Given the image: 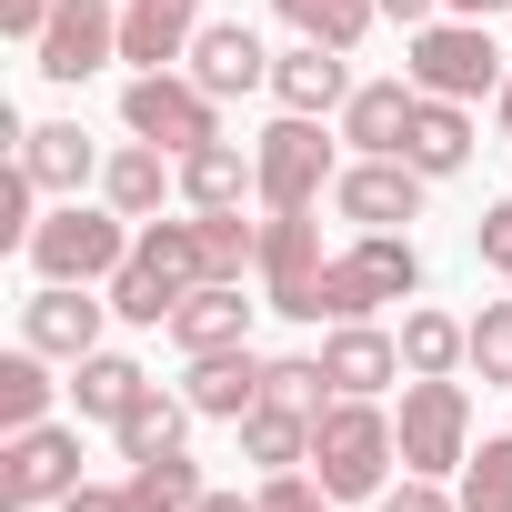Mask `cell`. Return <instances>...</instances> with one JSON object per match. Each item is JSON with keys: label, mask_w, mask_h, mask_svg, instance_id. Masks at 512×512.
<instances>
[{"label": "cell", "mask_w": 512, "mask_h": 512, "mask_svg": "<svg viewBox=\"0 0 512 512\" xmlns=\"http://www.w3.org/2000/svg\"><path fill=\"white\" fill-rule=\"evenodd\" d=\"M392 462H402V432H392L382 402L332 392V402L312 412V482H322L332 502H372V492H392Z\"/></svg>", "instance_id": "obj_1"}, {"label": "cell", "mask_w": 512, "mask_h": 512, "mask_svg": "<svg viewBox=\"0 0 512 512\" xmlns=\"http://www.w3.org/2000/svg\"><path fill=\"white\" fill-rule=\"evenodd\" d=\"M131 241H141V221H121L111 201H101V211H91V201H61V211H41V231H31L21 251H31L41 282H111V272L131 262Z\"/></svg>", "instance_id": "obj_2"}, {"label": "cell", "mask_w": 512, "mask_h": 512, "mask_svg": "<svg viewBox=\"0 0 512 512\" xmlns=\"http://www.w3.org/2000/svg\"><path fill=\"white\" fill-rule=\"evenodd\" d=\"M392 432H402V472H432V482H452V472L472 462V392H462L452 372H412V382H402V412H392Z\"/></svg>", "instance_id": "obj_3"}, {"label": "cell", "mask_w": 512, "mask_h": 512, "mask_svg": "<svg viewBox=\"0 0 512 512\" xmlns=\"http://www.w3.org/2000/svg\"><path fill=\"white\" fill-rule=\"evenodd\" d=\"M412 292H422V251L402 231H362L322 272V322H372L382 302H412Z\"/></svg>", "instance_id": "obj_4"}, {"label": "cell", "mask_w": 512, "mask_h": 512, "mask_svg": "<svg viewBox=\"0 0 512 512\" xmlns=\"http://www.w3.org/2000/svg\"><path fill=\"white\" fill-rule=\"evenodd\" d=\"M402 71H412V91L422 101H482V91H502V51H492V31L482 21H422L412 31V51H402Z\"/></svg>", "instance_id": "obj_5"}, {"label": "cell", "mask_w": 512, "mask_h": 512, "mask_svg": "<svg viewBox=\"0 0 512 512\" xmlns=\"http://www.w3.org/2000/svg\"><path fill=\"white\" fill-rule=\"evenodd\" d=\"M251 171H262V211H312L342 171H332V131L312 111H282L262 141H251Z\"/></svg>", "instance_id": "obj_6"}, {"label": "cell", "mask_w": 512, "mask_h": 512, "mask_svg": "<svg viewBox=\"0 0 512 512\" xmlns=\"http://www.w3.org/2000/svg\"><path fill=\"white\" fill-rule=\"evenodd\" d=\"M121 121H131V141H161L171 161L201 151V141H221V101H211L191 71H141V81L121 91Z\"/></svg>", "instance_id": "obj_7"}, {"label": "cell", "mask_w": 512, "mask_h": 512, "mask_svg": "<svg viewBox=\"0 0 512 512\" xmlns=\"http://www.w3.org/2000/svg\"><path fill=\"white\" fill-rule=\"evenodd\" d=\"M322 221L312 211H272L262 221V302L282 322H322Z\"/></svg>", "instance_id": "obj_8"}, {"label": "cell", "mask_w": 512, "mask_h": 512, "mask_svg": "<svg viewBox=\"0 0 512 512\" xmlns=\"http://www.w3.org/2000/svg\"><path fill=\"white\" fill-rule=\"evenodd\" d=\"M81 492V432L61 422H31L0 442V512H41V502H71Z\"/></svg>", "instance_id": "obj_9"}, {"label": "cell", "mask_w": 512, "mask_h": 512, "mask_svg": "<svg viewBox=\"0 0 512 512\" xmlns=\"http://www.w3.org/2000/svg\"><path fill=\"white\" fill-rule=\"evenodd\" d=\"M101 61H121V11H111V0H61L51 31L31 41V71L61 81V91H81Z\"/></svg>", "instance_id": "obj_10"}, {"label": "cell", "mask_w": 512, "mask_h": 512, "mask_svg": "<svg viewBox=\"0 0 512 512\" xmlns=\"http://www.w3.org/2000/svg\"><path fill=\"white\" fill-rule=\"evenodd\" d=\"M101 322H111V302H91V282H41L21 302V342L51 352V362H91L101 352Z\"/></svg>", "instance_id": "obj_11"}, {"label": "cell", "mask_w": 512, "mask_h": 512, "mask_svg": "<svg viewBox=\"0 0 512 512\" xmlns=\"http://www.w3.org/2000/svg\"><path fill=\"white\" fill-rule=\"evenodd\" d=\"M181 392H191V412H201V422H241L251 402L272 392V362L251 352V342H231V352H191Z\"/></svg>", "instance_id": "obj_12"}, {"label": "cell", "mask_w": 512, "mask_h": 512, "mask_svg": "<svg viewBox=\"0 0 512 512\" xmlns=\"http://www.w3.org/2000/svg\"><path fill=\"white\" fill-rule=\"evenodd\" d=\"M412 111H422L412 71H392V81H352V101H342V141H352V151H372V161H402Z\"/></svg>", "instance_id": "obj_13"}, {"label": "cell", "mask_w": 512, "mask_h": 512, "mask_svg": "<svg viewBox=\"0 0 512 512\" xmlns=\"http://www.w3.org/2000/svg\"><path fill=\"white\" fill-rule=\"evenodd\" d=\"M332 201H342V221H362V231H392V221H422V171L412 161H352L342 181H332Z\"/></svg>", "instance_id": "obj_14"}, {"label": "cell", "mask_w": 512, "mask_h": 512, "mask_svg": "<svg viewBox=\"0 0 512 512\" xmlns=\"http://www.w3.org/2000/svg\"><path fill=\"white\" fill-rule=\"evenodd\" d=\"M191 81H201L211 101L262 91V81H272V51H262V31H251V21H201V41H191Z\"/></svg>", "instance_id": "obj_15"}, {"label": "cell", "mask_w": 512, "mask_h": 512, "mask_svg": "<svg viewBox=\"0 0 512 512\" xmlns=\"http://www.w3.org/2000/svg\"><path fill=\"white\" fill-rule=\"evenodd\" d=\"M171 191H181V161H171L161 141H121V151L101 161V201H111L121 221H161Z\"/></svg>", "instance_id": "obj_16"}, {"label": "cell", "mask_w": 512, "mask_h": 512, "mask_svg": "<svg viewBox=\"0 0 512 512\" xmlns=\"http://www.w3.org/2000/svg\"><path fill=\"white\" fill-rule=\"evenodd\" d=\"M322 372H332V392H392V382H412L402 372V332H372V322H332V342H322Z\"/></svg>", "instance_id": "obj_17"}, {"label": "cell", "mask_w": 512, "mask_h": 512, "mask_svg": "<svg viewBox=\"0 0 512 512\" xmlns=\"http://www.w3.org/2000/svg\"><path fill=\"white\" fill-rule=\"evenodd\" d=\"M191 41H201V0H131L121 11V61H141V71L191 61Z\"/></svg>", "instance_id": "obj_18"}, {"label": "cell", "mask_w": 512, "mask_h": 512, "mask_svg": "<svg viewBox=\"0 0 512 512\" xmlns=\"http://www.w3.org/2000/svg\"><path fill=\"white\" fill-rule=\"evenodd\" d=\"M181 201L191 211H241V201H262V171H251L241 141H201V151H181Z\"/></svg>", "instance_id": "obj_19"}, {"label": "cell", "mask_w": 512, "mask_h": 512, "mask_svg": "<svg viewBox=\"0 0 512 512\" xmlns=\"http://www.w3.org/2000/svg\"><path fill=\"white\" fill-rule=\"evenodd\" d=\"M231 342H251V302H241V282H201L171 312V352L191 362V352H231Z\"/></svg>", "instance_id": "obj_20"}, {"label": "cell", "mask_w": 512, "mask_h": 512, "mask_svg": "<svg viewBox=\"0 0 512 512\" xmlns=\"http://www.w3.org/2000/svg\"><path fill=\"white\" fill-rule=\"evenodd\" d=\"M342 61H352V51H322V41L282 51V61H272L282 111H312V121H322V111H342V101H352V71H342Z\"/></svg>", "instance_id": "obj_21"}, {"label": "cell", "mask_w": 512, "mask_h": 512, "mask_svg": "<svg viewBox=\"0 0 512 512\" xmlns=\"http://www.w3.org/2000/svg\"><path fill=\"white\" fill-rule=\"evenodd\" d=\"M101 292H111V322H131V332H171V312L191 302V292H181L161 262H141V241H131V262H121Z\"/></svg>", "instance_id": "obj_22"}, {"label": "cell", "mask_w": 512, "mask_h": 512, "mask_svg": "<svg viewBox=\"0 0 512 512\" xmlns=\"http://www.w3.org/2000/svg\"><path fill=\"white\" fill-rule=\"evenodd\" d=\"M191 422H201V412H191V392H161V382H151V392L111 422V442H121V462H161V452H181V432H191Z\"/></svg>", "instance_id": "obj_23"}, {"label": "cell", "mask_w": 512, "mask_h": 512, "mask_svg": "<svg viewBox=\"0 0 512 512\" xmlns=\"http://www.w3.org/2000/svg\"><path fill=\"white\" fill-rule=\"evenodd\" d=\"M402 161H412L422 181L462 171V161H472V101H422V111H412V141H402Z\"/></svg>", "instance_id": "obj_24"}, {"label": "cell", "mask_w": 512, "mask_h": 512, "mask_svg": "<svg viewBox=\"0 0 512 512\" xmlns=\"http://www.w3.org/2000/svg\"><path fill=\"white\" fill-rule=\"evenodd\" d=\"M21 161H31L41 191H81V181L101 171V151H91L81 121H41V131H21Z\"/></svg>", "instance_id": "obj_25"}, {"label": "cell", "mask_w": 512, "mask_h": 512, "mask_svg": "<svg viewBox=\"0 0 512 512\" xmlns=\"http://www.w3.org/2000/svg\"><path fill=\"white\" fill-rule=\"evenodd\" d=\"M141 392H151V372H141L131 352H91V362H71V402H81V422H121Z\"/></svg>", "instance_id": "obj_26"}, {"label": "cell", "mask_w": 512, "mask_h": 512, "mask_svg": "<svg viewBox=\"0 0 512 512\" xmlns=\"http://www.w3.org/2000/svg\"><path fill=\"white\" fill-rule=\"evenodd\" d=\"M241 452L262 462V472H302V462H312V412H292V402H251V412H241Z\"/></svg>", "instance_id": "obj_27"}, {"label": "cell", "mask_w": 512, "mask_h": 512, "mask_svg": "<svg viewBox=\"0 0 512 512\" xmlns=\"http://www.w3.org/2000/svg\"><path fill=\"white\" fill-rule=\"evenodd\" d=\"M272 11H282L302 41H322V51H362V31L382 21V0H272Z\"/></svg>", "instance_id": "obj_28"}, {"label": "cell", "mask_w": 512, "mask_h": 512, "mask_svg": "<svg viewBox=\"0 0 512 512\" xmlns=\"http://www.w3.org/2000/svg\"><path fill=\"white\" fill-rule=\"evenodd\" d=\"M51 422V352H0V432H31Z\"/></svg>", "instance_id": "obj_29"}, {"label": "cell", "mask_w": 512, "mask_h": 512, "mask_svg": "<svg viewBox=\"0 0 512 512\" xmlns=\"http://www.w3.org/2000/svg\"><path fill=\"white\" fill-rule=\"evenodd\" d=\"M472 362V322L452 312H402V372H462Z\"/></svg>", "instance_id": "obj_30"}, {"label": "cell", "mask_w": 512, "mask_h": 512, "mask_svg": "<svg viewBox=\"0 0 512 512\" xmlns=\"http://www.w3.org/2000/svg\"><path fill=\"white\" fill-rule=\"evenodd\" d=\"M131 512H191L201 502V462L191 452H161V462H131Z\"/></svg>", "instance_id": "obj_31"}, {"label": "cell", "mask_w": 512, "mask_h": 512, "mask_svg": "<svg viewBox=\"0 0 512 512\" xmlns=\"http://www.w3.org/2000/svg\"><path fill=\"white\" fill-rule=\"evenodd\" d=\"M201 262H211V282L262 272V221H241V211H201Z\"/></svg>", "instance_id": "obj_32"}, {"label": "cell", "mask_w": 512, "mask_h": 512, "mask_svg": "<svg viewBox=\"0 0 512 512\" xmlns=\"http://www.w3.org/2000/svg\"><path fill=\"white\" fill-rule=\"evenodd\" d=\"M452 482H462V512H512V432H502V442H482Z\"/></svg>", "instance_id": "obj_33"}, {"label": "cell", "mask_w": 512, "mask_h": 512, "mask_svg": "<svg viewBox=\"0 0 512 512\" xmlns=\"http://www.w3.org/2000/svg\"><path fill=\"white\" fill-rule=\"evenodd\" d=\"M472 372L512 392V302H482L472 312Z\"/></svg>", "instance_id": "obj_34"}, {"label": "cell", "mask_w": 512, "mask_h": 512, "mask_svg": "<svg viewBox=\"0 0 512 512\" xmlns=\"http://www.w3.org/2000/svg\"><path fill=\"white\" fill-rule=\"evenodd\" d=\"M262 402L322 412V402H332V372H322V352H292V362H272V392H262Z\"/></svg>", "instance_id": "obj_35"}, {"label": "cell", "mask_w": 512, "mask_h": 512, "mask_svg": "<svg viewBox=\"0 0 512 512\" xmlns=\"http://www.w3.org/2000/svg\"><path fill=\"white\" fill-rule=\"evenodd\" d=\"M31 201H41V181H31V161L11 151V171H0V241H31V231H41Z\"/></svg>", "instance_id": "obj_36"}, {"label": "cell", "mask_w": 512, "mask_h": 512, "mask_svg": "<svg viewBox=\"0 0 512 512\" xmlns=\"http://www.w3.org/2000/svg\"><path fill=\"white\" fill-rule=\"evenodd\" d=\"M251 502H262V512H342L312 472H262V492H251Z\"/></svg>", "instance_id": "obj_37"}, {"label": "cell", "mask_w": 512, "mask_h": 512, "mask_svg": "<svg viewBox=\"0 0 512 512\" xmlns=\"http://www.w3.org/2000/svg\"><path fill=\"white\" fill-rule=\"evenodd\" d=\"M382 512H462V492H442L432 472H402V482L382 492Z\"/></svg>", "instance_id": "obj_38"}, {"label": "cell", "mask_w": 512, "mask_h": 512, "mask_svg": "<svg viewBox=\"0 0 512 512\" xmlns=\"http://www.w3.org/2000/svg\"><path fill=\"white\" fill-rule=\"evenodd\" d=\"M472 251H482V262H492V272L512 282V201H492V211L472 221Z\"/></svg>", "instance_id": "obj_39"}, {"label": "cell", "mask_w": 512, "mask_h": 512, "mask_svg": "<svg viewBox=\"0 0 512 512\" xmlns=\"http://www.w3.org/2000/svg\"><path fill=\"white\" fill-rule=\"evenodd\" d=\"M51 11H61V0H0V31H11V41H41Z\"/></svg>", "instance_id": "obj_40"}, {"label": "cell", "mask_w": 512, "mask_h": 512, "mask_svg": "<svg viewBox=\"0 0 512 512\" xmlns=\"http://www.w3.org/2000/svg\"><path fill=\"white\" fill-rule=\"evenodd\" d=\"M61 512H131V492H121V482H81Z\"/></svg>", "instance_id": "obj_41"}, {"label": "cell", "mask_w": 512, "mask_h": 512, "mask_svg": "<svg viewBox=\"0 0 512 512\" xmlns=\"http://www.w3.org/2000/svg\"><path fill=\"white\" fill-rule=\"evenodd\" d=\"M382 11H392V21H402V31H422V21H432V11H442V0H382Z\"/></svg>", "instance_id": "obj_42"}, {"label": "cell", "mask_w": 512, "mask_h": 512, "mask_svg": "<svg viewBox=\"0 0 512 512\" xmlns=\"http://www.w3.org/2000/svg\"><path fill=\"white\" fill-rule=\"evenodd\" d=\"M452 21H492V11H512V0H442Z\"/></svg>", "instance_id": "obj_43"}, {"label": "cell", "mask_w": 512, "mask_h": 512, "mask_svg": "<svg viewBox=\"0 0 512 512\" xmlns=\"http://www.w3.org/2000/svg\"><path fill=\"white\" fill-rule=\"evenodd\" d=\"M191 512H262V502H241V492H201Z\"/></svg>", "instance_id": "obj_44"}, {"label": "cell", "mask_w": 512, "mask_h": 512, "mask_svg": "<svg viewBox=\"0 0 512 512\" xmlns=\"http://www.w3.org/2000/svg\"><path fill=\"white\" fill-rule=\"evenodd\" d=\"M492 101H502V141H512V71H502V91H492Z\"/></svg>", "instance_id": "obj_45"}]
</instances>
